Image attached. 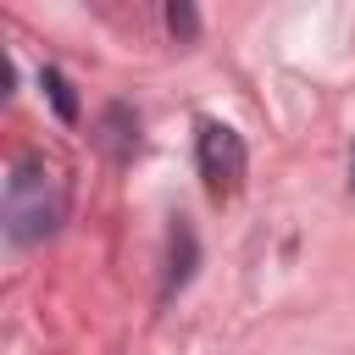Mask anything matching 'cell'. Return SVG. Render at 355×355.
Returning a JSON list of instances; mask_svg holds the SVG:
<instances>
[{"mask_svg":"<svg viewBox=\"0 0 355 355\" xmlns=\"http://www.w3.org/2000/svg\"><path fill=\"white\" fill-rule=\"evenodd\" d=\"M194 255H200V244H194V227L178 216L172 222V239H166V283H161V294L172 300L189 277H194Z\"/></svg>","mask_w":355,"mask_h":355,"instance_id":"cell-3","label":"cell"},{"mask_svg":"<svg viewBox=\"0 0 355 355\" xmlns=\"http://www.w3.org/2000/svg\"><path fill=\"white\" fill-rule=\"evenodd\" d=\"M100 144H105L111 161H128V155L139 150V116H133L128 105H105V116H100Z\"/></svg>","mask_w":355,"mask_h":355,"instance_id":"cell-4","label":"cell"},{"mask_svg":"<svg viewBox=\"0 0 355 355\" xmlns=\"http://www.w3.org/2000/svg\"><path fill=\"white\" fill-rule=\"evenodd\" d=\"M349 189H355V155H349Z\"/></svg>","mask_w":355,"mask_h":355,"instance_id":"cell-7","label":"cell"},{"mask_svg":"<svg viewBox=\"0 0 355 355\" xmlns=\"http://www.w3.org/2000/svg\"><path fill=\"white\" fill-rule=\"evenodd\" d=\"M39 89L50 94V105H55L61 122H78V94H72V83H67L61 67H44V72H39Z\"/></svg>","mask_w":355,"mask_h":355,"instance_id":"cell-5","label":"cell"},{"mask_svg":"<svg viewBox=\"0 0 355 355\" xmlns=\"http://www.w3.org/2000/svg\"><path fill=\"white\" fill-rule=\"evenodd\" d=\"M166 33H172L178 44H189V39L200 33V11H194L189 0H172V6H166Z\"/></svg>","mask_w":355,"mask_h":355,"instance_id":"cell-6","label":"cell"},{"mask_svg":"<svg viewBox=\"0 0 355 355\" xmlns=\"http://www.w3.org/2000/svg\"><path fill=\"white\" fill-rule=\"evenodd\" d=\"M67 216V194H61V178L39 161V155H22L6 178V239L11 244H44Z\"/></svg>","mask_w":355,"mask_h":355,"instance_id":"cell-1","label":"cell"},{"mask_svg":"<svg viewBox=\"0 0 355 355\" xmlns=\"http://www.w3.org/2000/svg\"><path fill=\"white\" fill-rule=\"evenodd\" d=\"M244 166H250L244 139H239L227 122H200V178H205V189H211L216 200L244 183Z\"/></svg>","mask_w":355,"mask_h":355,"instance_id":"cell-2","label":"cell"}]
</instances>
